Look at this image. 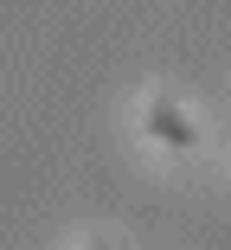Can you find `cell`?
Wrapping results in <instances>:
<instances>
[{
    "instance_id": "1",
    "label": "cell",
    "mask_w": 231,
    "mask_h": 250,
    "mask_svg": "<svg viewBox=\"0 0 231 250\" xmlns=\"http://www.w3.org/2000/svg\"><path fill=\"white\" fill-rule=\"evenodd\" d=\"M142 128L161 141V147H173V154H187V147H199V122H193V109H180L173 96H148L142 103Z\"/></svg>"
},
{
    "instance_id": "2",
    "label": "cell",
    "mask_w": 231,
    "mask_h": 250,
    "mask_svg": "<svg viewBox=\"0 0 231 250\" xmlns=\"http://www.w3.org/2000/svg\"><path fill=\"white\" fill-rule=\"evenodd\" d=\"M84 250H116V244H109V237H97V244H84Z\"/></svg>"
}]
</instances>
